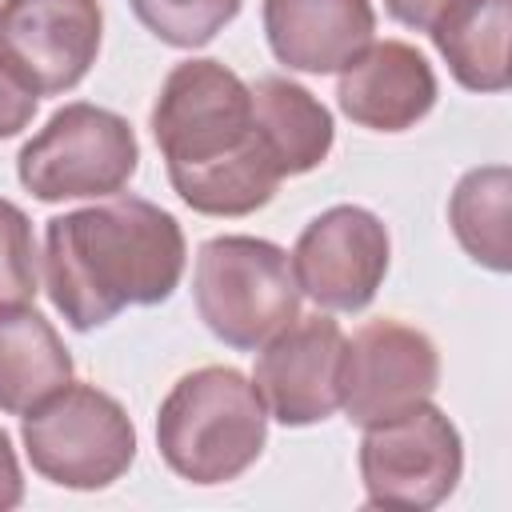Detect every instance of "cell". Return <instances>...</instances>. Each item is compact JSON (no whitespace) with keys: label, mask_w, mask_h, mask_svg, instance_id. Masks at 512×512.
<instances>
[{"label":"cell","mask_w":512,"mask_h":512,"mask_svg":"<svg viewBox=\"0 0 512 512\" xmlns=\"http://www.w3.org/2000/svg\"><path fill=\"white\" fill-rule=\"evenodd\" d=\"M184 264L180 220L144 196L116 192L44 224V292L76 332L104 328L124 308L164 304Z\"/></svg>","instance_id":"obj_1"},{"label":"cell","mask_w":512,"mask_h":512,"mask_svg":"<svg viewBox=\"0 0 512 512\" xmlns=\"http://www.w3.org/2000/svg\"><path fill=\"white\" fill-rule=\"evenodd\" d=\"M148 128L176 196L200 216H248L284 180L256 132L252 88L220 60H180L156 92Z\"/></svg>","instance_id":"obj_2"},{"label":"cell","mask_w":512,"mask_h":512,"mask_svg":"<svg viewBox=\"0 0 512 512\" xmlns=\"http://www.w3.org/2000/svg\"><path fill=\"white\" fill-rule=\"evenodd\" d=\"M268 444V412L256 384L224 364L184 372L156 412V448L164 464L200 488L248 472Z\"/></svg>","instance_id":"obj_3"},{"label":"cell","mask_w":512,"mask_h":512,"mask_svg":"<svg viewBox=\"0 0 512 512\" xmlns=\"http://www.w3.org/2000/svg\"><path fill=\"white\" fill-rule=\"evenodd\" d=\"M192 300L204 328L236 352H256L300 316V288L280 244L260 236H212L196 252Z\"/></svg>","instance_id":"obj_4"},{"label":"cell","mask_w":512,"mask_h":512,"mask_svg":"<svg viewBox=\"0 0 512 512\" xmlns=\"http://www.w3.org/2000/svg\"><path fill=\"white\" fill-rule=\"evenodd\" d=\"M20 440L28 464L56 488L96 492L116 484L136 460V424L116 396L68 380L24 412Z\"/></svg>","instance_id":"obj_5"},{"label":"cell","mask_w":512,"mask_h":512,"mask_svg":"<svg viewBox=\"0 0 512 512\" xmlns=\"http://www.w3.org/2000/svg\"><path fill=\"white\" fill-rule=\"evenodd\" d=\"M140 168V140L132 124L100 104L72 100L20 148L16 176L44 200H108L128 188Z\"/></svg>","instance_id":"obj_6"},{"label":"cell","mask_w":512,"mask_h":512,"mask_svg":"<svg viewBox=\"0 0 512 512\" xmlns=\"http://www.w3.org/2000/svg\"><path fill=\"white\" fill-rule=\"evenodd\" d=\"M460 472L464 440L432 400L364 428L360 480L368 508L428 512L456 492Z\"/></svg>","instance_id":"obj_7"},{"label":"cell","mask_w":512,"mask_h":512,"mask_svg":"<svg viewBox=\"0 0 512 512\" xmlns=\"http://www.w3.org/2000/svg\"><path fill=\"white\" fill-rule=\"evenodd\" d=\"M288 260L300 296L328 312H364L388 276L392 240L376 212L332 204L304 224Z\"/></svg>","instance_id":"obj_8"},{"label":"cell","mask_w":512,"mask_h":512,"mask_svg":"<svg viewBox=\"0 0 512 512\" xmlns=\"http://www.w3.org/2000/svg\"><path fill=\"white\" fill-rule=\"evenodd\" d=\"M100 0H0V60L36 92H72L96 64Z\"/></svg>","instance_id":"obj_9"},{"label":"cell","mask_w":512,"mask_h":512,"mask_svg":"<svg viewBox=\"0 0 512 512\" xmlns=\"http://www.w3.org/2000/svg\"><path fill=\"white\" fill-rule=\"evenodd\" d=\"M440 384V352L428 332L404 320H368L344 344L340 372V408L356 428L388 420L420 400H428Z\"/></svg>","instance_id":"obj_10"},{"label":"cell","mask_w":512,"mask_h":512,"mask_svg":"<svg viewBox=\"0 0 512 512\" xmlns=\"http://www.w3.org/2000/svg\"><path fill=\"white\" fill-rule=\"evenodd\" d=\"M348 336L332 316H296L272 340L260 344L252 384L264 400L268 420L284 428H308L340 408Z\"/></svg>","instance_id":"obj_11"},{"label":"cell","mask_w":512,"mask_h":512,"mask_svg":"<svg viewBox=\"0 0 512 512\" xmlns=\"http://www.w3.org/2000/svg\"><path fill=\"white\" fill-rule=\"evenodd\" d=\"M436 72L408 40H372L336 80L340 112L372 132H408L436 104Z\"/></svg>","instance_id":"obj_12"},{"label":"cell","mask_w":512,"mask_h":512,"mask_svg":"<svg viewBox=\"0 0 512 512\" xmlns=\"http://www.w3.org/2000/svg\"><path fill=\"white\" fill-rule=\"evenodd\" d=\"M264 40L292 72L328 76L376 40L372 0H264Z\"/></svg>","instance_id":"obj_13"},{"label":"cell","mask_w":512,"mask_h":512,"mask_svg":"<svg viewBox=\"0 0 512 512\" xmlns=\"http://www.w3.org/2000/svg\"><path fill=\"white\" fill-rule=\"evenodd\" d=\"M72 380V352L32 304H0V412L24 416Z\"/></svg>","instance_id":"obj_14"},{"label":"cell","mask_w":512,"mask_h":512,"mask_svg":"<svg viewBox=\"0 0 512 512\" xmlns=\"http://www.w3.org/2000/svg\"><path fill=\"white\" fill-rule=\"evenodd\" d=\"M248 88H252L256 132H260L276 172L288 180V176H304V172L320 168L336 140L332 112L304 84H296L288 76H260Z\"/></svg>","instance_id":"obj_15"},{"label":"cell","mask_w":512,"mask_h":512,"mask_svg":"<svg viewBox=\"0 0 512 512\" xmlns=\"http://www.w3.org/2000/svg\"><path fill=\"white\" fill-rule=\"evenodd\" d=\"M512 0H452L428 28L448 72L468 92H504L512 84L508 64Z\"/></svg>","instance_id":"obj_16"},{"label":"cell","mask_w":512,"mask_h":512,"mask_svg":"<svg viewBox=\"0 0 512 512\" xmlns=\"http://www.w3.org/2000/svg\"><path fill=\"white\" fill-rule=\"evenodd\" d=\"M508 192H512V172L504 164H484V168L464 172L448 200V224H452L460 248L492 272L512 268Z\"/></svg>","instance_id":"obj_17"},{"label":"cell","mask_w":512,"mask_h":512,"mask_svg":"<svg viewBox=\"0 0 512 512\" xmlns=\"http://www.w3.org/2000/svg\"><path fill=\"white\" fill-rule=\"evenodd\" d=\"M136 20L172 48H204L240 16L244 0H128Z\"/></svg>","instance_id":"obj_18"},{"label":"cell","mask_w":512,"mask_h":512,"mask_svg":"<svg viewBox=\"0 0 512 512\" xmlns=\"http://www.w3.org/2000/svg\"><path fill=\"white\" fill-rule=\"evenodd\" d=\"M36 292L32 220L20 204L0 196V304H32Z\"/></svg>","instance_id":"obj_19"},{"label":"cell","mask_w":512,"mask_h":512,"mask_svg":"<svg viewBox=\"0 0 512 512\" xmlns=\"http://www.w3.org/2000/svg\"><path fill=\"white\" fill-rule=\"evenodd\" d=\"M36 104H40V96L0 60V140L20 136V132L32 124Z\"/></svg>","instance_id":"obj_20"},{"label":"cell","mask_w":512,"mask_h":512,"mask_svg":"<svg viewBox=\"0 0 512 512\" xmlns=\"http://www.w3.org/2000/svg\"><path fill=\"white\" fill-rule=\"evenodd\" d=\"M24 500V476H20V460L16 448L8 440V432L0 428V512L16 508Z\"/></svg>","instance_id":"obj_21"},{"label":"cell","mask_w":512,"mask_h":512,"mask_svg":"<svg viewBox=\"0 0 512 512\" xmlns=\"http://www.w3.org/2000/svg\"><path fill=\"white\" fill-rule=\"evenodd\" d=\"M452 0H384L388 16L400 20L404 28H416V32H428L436 24V16L448 8Z\"/></svg>","instance_id":"obj_22"}]
</instances>
